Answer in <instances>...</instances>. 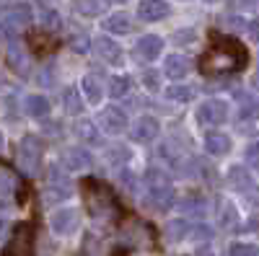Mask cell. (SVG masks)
Wrapping results in <instances>:
<instances>
[{"instance_id": "obj_1", "label": "cell", "mask_w": 259, "mask_h": 256, "mask_svg": "<svg viewBox=\"0 0 259 256\" xmlns=\"http://www.w3.org/2000/svg\"><path fill=\"white\" fill-rule=\"evenodd\" d=\"M101 130H106L109 135H122L127 127H130V119H127V112L119 109L117 104H109L104 106V109L99 112V122H96Z\"/></svg>"}, {"instance_id": "obj_2", "label": "cell", "mask_w": 259, "mask_h": 256, "mask_svg": "<svg viewBox=\"0 0 259 256\" xmlns=\"http://www.w3.org/2000/svg\"><path fill=\"white\" fill-rule=\"evenodd\" d=\"M50 225H52L55 236H70V233H75L78 225H80V215H78L75 207H60L57 212H52Z\"/></svg>"}, {"instance_id": "obj_3", "label": "cell", "mask_w": 259, "mask_h": 256, "mask_svg": "<svg viewBox=\"0 0 259 256\" xmlns=\"http://www.w3.org/2000/svg\"><path fill=\"white\" fill-rule=\"evenodd\" d=\"M228 119V104L223 98H207L197 109V122L200 124H223Z\"/></svg>"}, {"instance_id": "obj_4", "label": "cell", "mask_w": 259, "mask_h": 256, "mask_svg": "<svg viewBox=\"0 0 259 256\" xmlns=\"http://www.w3.org/2000/svg\"><path fill=\"white\" fill-rule=\"evenodd\" d=\"M18 166L26 171V174H36L39 166V145L34 137H24L18 142Z\"/></svg>"}, {"instance_id": "obj_5", "label": "cell", "mask_w": 259, "mask_h": 256, "mask_svg": "<svg viewBox=\"0 0 259 256\" xmlns=\"http://www.w3.org/2000/svg\"><path fill=\"white\" fill-rule=\"evenodd\" d=\"M62 166L73 171V174H78V171H89L91 168V153L83 150V147L78 145H70L62 150Z\"/></svg>"}, {"instance_id": "obj_6", "label": "cell", "mask_w": 259, "mask_h": 256, "mask_svg": "<svg viewBox=\"0 0 259 256\" xmlns=\"http://www.w3.org/2000/svg\"><path fill=\"white\" fill-rule=\"evenodd\" d=\"M135 49H138V57L153 62V60H158L161 52H163V39L156 36V34H145V36H140V41H138Z\"/></svg>"}, {"instance_id": "obj_7", "label": "cell", "mask_w": 259, "mask_h": 256, "mask_svg": "<svg viewBox=\"0 0 259 256\" xmlns=\"http://www.w3.org/2000/svg\"><path fill=\"white\" fill-rule=\"evenodd\" d=\"M94 47H96L99 57L106 62V65H119V62H122V49H119V44H117L114 39L99 36V39L94 41Z\"/></svg>"}, {"instance_id": "obj_8", "label": "cell", "mask_w": 259, "mask_h": 256, "mask_svg": "<svg viewBox=\"0 0 259 256\" xmlns=\"http://www.w3.org/2000/svg\"><path fill=\"white\" fill-rule=\"evenodd\" d=\"M158 130H161V124L156 117H140L133 127V135L138 142H153L158 137Z\"/></svg>"}, {"instance_id": "obj_9", "label": "cell", "mask_w": 259, "mask_h": 256, "mask_svg": "<svg viewBox=\"0 0 259 256\" xmlns=\"http://www.w3.org/2000/svg\"><path fill=\"white\" fill-rule=\"evenodd\" d=\"M189 70H192V62L184 55H168L163 60V73L174 80H182L184 75H189Z\"/></svg>"}, {"instance_id": "obj_10", "label": "cell", "mask_w": 259, "mask_h": 256, "mask_svg": "<svg viewBox=\"0 0 259 256\" xmlns=\"http://www.w3.org/2000/svg\"><path fill=\"white\" fill-rule=\"evenodd\" d=\"M171 13L168 3H163V0H143L140 8H138V16L143 21H161Z\"/></svg>"}, {"instance_id": "obj_11", "label": "cell", "mask_w": 259, "mask_h": 256, "mask_svg": "<svg viewBox=\"0 0 259 256\" xmlns=\"http://www.w3.org/2000/svg\"><path fill=\"white\" fill-rule=\"evenodd\" d=\"M202 145H205V150L210 156H226L231 150V137L223 135V132H207Z\"/></svg>"}, {"instance_id": "obj_12", "label": "cell", "mask_w": 259, "mask_h": 256, "mask_svg": "<svg viewBox=\"0 0 259 256\" xmlns=\"http://www.w3.org/2000/svg\"><path fill=\"white\" fill-rule=\"evenodd\" d=\"M80 93L85 96L91 106H99V101L104 98V91H101V83L94 78V75H83L80 78Z\"/></svg>"}, {"instance_id": "obj_13", "label": "cell", "mask_w": 259, "mask_h": 256, "mask_svg": "<svg viewBox=\"0 0 259 256\" xmlns=\"http://www.w3.org/2000/svg\"><path fill=\"white\" fill-rule=\"evenodd\" d=\"M75 135H78L80 140H85L89 145H99V140H101V135H99V124L91 122V119H85V117L75 119Z\"/></svg>"}, {"instance_id": "obj_14", "label": "cell", "mask_w": 259, "mask_h": 256, "mask_svg": "<svg viewBox=\"0 0 259 256\" xmlns=\"http://www.w3.org/2000/svg\"><path fill=\"white\" fill-rule=\"evenodd\" d=\"M104 29L109 34H130L133 31V18H130L127 13H112L109 18L104 21Z\"/></svg>"}, {"instance_id": "obj_15", "label": "cell", "mask_w": 259, "mask_h": 256, "mask_svg": "<svg viewBox=\"0 0 259 256\" xmlns=\"http://www.w3.org/2000/svg\"><path fill=\"white\" fill-rule=\"evenodd\" d=\"M26 112L31 114V117H50V112H52V104H50V98L47 96H41V93H34V96H29L26 98Z\"/></svg>"}, {"instance_id": "obj_16", "label": "cell", "mask_w": 259, "mask_h": 256, "mask_svg": "<svg viewBox=\"0 0 259 256\" xmlns=\"http://www.w3.org/2000/svg\"><path fill=\"white\" fill-rule=\"evenodd\" d=\"M189 230H192V225H189L187 220H171V223L166 225V238H168L171 243H177V241H182L184 236H189Z\"/></svg>"}, {"instance_id": "obj_17", "label": "cell", "mask_w": 259, "mask_h": 256, "mask_svg": "<svg viewBox=\"0 0 259 256\" xmlns=\"http://www.w3.org/2000/svg\"><path fill=\"white\" fill-rule=\"evenodd\" d=\"M228 184L236 186V189H241V191L251 189V179H249V174H246L241 166H233V168L228 171Z\"/></svg>"}, {"instance_id": "obj_18", "label": "cell", "mask_w": 259, "mask_h": 256, "mask_svg": "<svg viewBox=\"0 0 259 256\" xmlns=\"http://www.w3.org/2000/svg\"><path fill=\"white\" fill-rule=\"evenodd\" d=\"M194 91L192 85H171V88L166 91V96L171 98V101H179V104H187V101H192L194 98Z\"/></svg>"}, {"instance_id": "obj_19", "label": "cell", "mask_w": 259, "mask_h": 256, "mask_svg": "<svg viewBox=\"0 0 259 256\" xmlns=\"http://www.w3.org/2000/svg\"><path fill=\"white\" fill-rule=\"evenodd\" d=\"M73 197V189L68 184H60V186H50L45 191V202H62V199H70Z\"/></svg>"}, {"instance_id": "obj_20", "label": "cell", "mask_w": 259, "mask_h": 256, "mask_svg": "<svg viewBox=\"0 0 259 256\" xmlns=\"http://www.w3.org/2000/svg\"><path fill=\"white\" fill-rule=\"evenodd\" d=\"M8 24H13V26H18V24H29L31 21V8L29 6H16L11 13H8Z\"/></svg>"}, {"instance_id": "obj_21", "label": "cell", "mask_w": 259, "mask_h": 256, "mask_svg": "<svg viewBox=\"0 0 259 256\" xmlns=\"http://www.w3.org/2000/svg\"><path fill=\"white\" fill-rule=\"evenodd\" d=\"M130 85H133V80H130V78H114L112 80V85H109V93L114 96V98H122V96H127L130 93Z\"/></svg>"}, {"instance_id": "obj_22", "label": "cell", "mask_w": 259, "mask_h": 256, "mask_svg": "<svg viewBox=\"0 0 259 256\" xmlns=\"http://www.w3.org/2000/svg\"><path fill=\"white\" fill-rule=\"evenodd\" d=\"M11 65L13 68H18V70H26V65H29V57L24 55V49L21 47H11Z\"/></svg>"}, {"instance_id": "obj_23", "label": "cell", "mask_w": 259, "mask_h": 256, "mask_svg": "<svg viewBox=\"0 0 259 256\" xmlns=\"http://www.w3.org/2000/svg\"><path fill=\"white\" fill-rule=\"evenodd\" d=\"M228 256H259V248L251 243H233Z\"/></svg>"}, {"instance_id": "obj_24", "label": "cell", "mask_w": 259, "mask_h": 256, "mask_svg": "<svg viewBox=\"0 0 259 256\" xmlns=\"http://www.w3.org/2000/svg\"><path fill=\"white\" fill-rule=\"evenodd\" d=\"M236 220H239V215H236V207H233V204H226V207H223V215H221V225H223V228H233Z\"/></svg>"}, {"instance_id": "obj_25", "label": "cell", "mask_w": 259, "mask_h": 256, "mask_svg": "<svg viewBox=\"0 0 259 256\" xmlns=\"http://www.w3.org/2000/svg\"><path fill=\"white\" fill-rule=\"evenodd\" d=\"M246 163H249L254 171H259V142H251V145L246 147Z\"/></svg>"}, {"instance_id": "obj_26", "label": "cell", "mask_w": 259, "mask_h": 256, "mask_svg": "<svg viewBox=\"0 0 259 256\" xmlns=\"http://www.w3.org/2000/svg\"><path fill=\"white\" fill-rule=\"evenodd\" d=\"M143 83H145L153 93H156V91H161V75H158V73H153V70H148V73L143 75Z\"/></svg>"}, {"instance_id": "obj_27", "label": "cell", "mask_w": 259, "mask_h": 256, "mask_svg": "<svg viewBox=\"0 0 259 256\" xmlns=\"http://www.w3.org/2000/svg\"><path fill=\"white\" fill-rule=\"evenodd\" d=\"M11 189H13V181L8 179V174H3V171H0V194L6 197V194H8Z\"/></svg>"}, {"instance_id": "obj_28", "label": "cell", "mask_w": 259, "mask_h": 256, "mask_svg": "<svg viewBox=\"0 0 259 256\" xmlns=\"http://www.w3.org/2000/svg\"><path fill=\"white\" fill-rule=\"evenodd\" d=\"M249 34H251L254 41H259V18H254L251 24H249Z\"/></svg>"}, {"instance_id": "obj_29", "label": "cell", "mask_w": 259, "mask_h": 256, "mask_svg": "<svg viewBox=\"0 0 259 256\" xmlns=\"http://www.w3.org/2000/svg\"><path fill=\"white\" fill-rule=\"evenodd\" d=\"M45 24L57 26V24H60V16H57V13H52V11H47V13H45Z\"/></svg>"}, {"instance_id": "obj_30", "label": "cell", "mask_w": 259, "mask_h": 256, "mask_svg": "<svg viewBox=\"0 0 259 256\" xmlns=\"http://www.w3.org/2000/svg\"><path fill=\"white\" fill-rule=\"evenodd\" d=\"M73 49H78V52H85V49H89V41H85L83 36H80V39H75V41H73Z\"/></svg>"}, {"instance_id": "obj_31", "label": "cell", "mask_w": 259, "mask_h": 256, "mask_svg": "<svg viewBox=\"0 0 259 256\" xmlns=\"http://www.w3.org/2000/svg\"><path fill=\"white\" fill-rule=\"evenodd\" d=\"M194 256H215V251H212V248L205 243L202 248H197V253H194Z\"/></svg>"}, {"instance_id": "obj_32", "label": "cell", "mask_w": 259, "mask_h": 256, "mask_svg": "<svg viewBox=\"0 0 259 256\" xmlns=\"http://www.w3.org/2000/svg\"><path fill=\"white\" fill-rule=\"evenodd\" d=\"M3 150H6V135L0 132V153H3Z\"/></svg>"}, {"instance_id": "obj_33", "label": "cell", "mask_w": 259, "mask_h": 256, "mask_svg": "<svg viewBox=\"0 0 259 256\" xmlns=\"http://www.w3.org/2000/svg\"><path fill=\"white\" fill-rule=\"evenodd\" d=\"M3 228H6V218H0V233H3Z\"/></svg>"}, {"instance_id": "obj_34", "label": "cell", "mask_w": 259, "mask_h": 256, "mask_svg": "<svg viewBox=\"0 0 259 256\" xmlns=\"http://www.w3.org/2000/svg\"><path fill=\"white\" fill-rule=\"evenodd\" d=\"M112 3H127V0H112Z\"/></svg>"}, {"instance_id": "obj_35", "label": "cell", "mask_w": 259, "mask_h": 256, "mask_svg": "<svg viewBox=\"0 0 259 256\" xmlns=\"http://www.w3.org/2000/svg\"><path fill=\"white\" fill-rule=\"evenodd\" d=\"M207 3H215V0H207Z\"/></svg>"}]
</instances>
